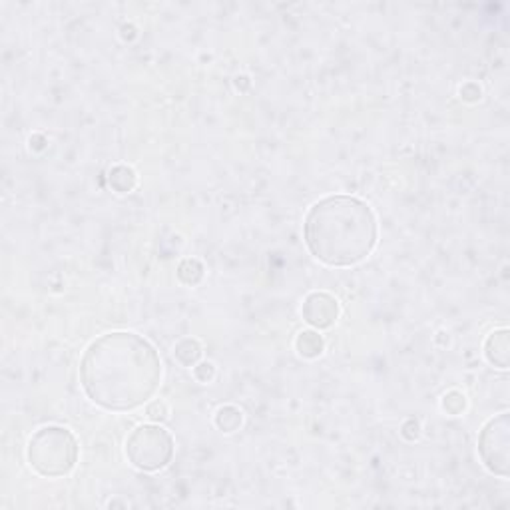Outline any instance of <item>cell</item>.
I'll list each match as a JSON object with an SVG mask.
<instances>
[{
    "label": "cell",
    "mask_w": 510,
    "mask_h": 510,
    "mask_svg": "<svg viewBox=\"0 0 510 510\" xmlns=\"http://www.w3.org/2000/svg\"><path fill=\"white\" fill-rule=\"evenodd\" d=\"M305 242L309 251L327 266H355L375 248V215L357 198H325L309 209L305 217Z\"/></svg>",
    "instance_id": "cell-2"
},
{
    "label": "cell",
    "mask_w": 510,
    "mask_h": 510,
    "mask_svg": "<svg viewBox=\"0 0 510 510\" xmlns=\"http://www.w3.org/2000/svg\"><path fill=\"white\" fill-rule=\"evenodd\" d=\"M487 357L493 365L500 369H508L510 361V345H508V331L500 330L488 337L487 341Z\"/></svg>",
    "instance_id": "cell-7"
},
{
    "label": "cell",
    "mask_w": 510,
    "mask_h": 510,
    "mask_svg": "<svg viewBox=\"0 0 510 510\" xmlns=\"http://www.w3.org/2000/svg\"><path fill=\"white\" fill-rule=\"evenodd\" d=\"M128 459L140 470H160L174 454V441L168 431L156 425L138 426L126 443Z\"/></svg>",
    "instance_id": "cell-4"
},
{
    "label": "cell",
    "mask_w": 510,
    "mask_h": 510,
    "mask_svg": "<svg viewBox=\"0 0 510 510\" xmlns=\"http://www.w3.org/2000/svg\"><path fill=\"white\" fill-rule=\"evenodd\" d=\"M29 461L42 477H62L75 469L78 443L68 429L44 426L29 443Z\"/></svg>",
    "instance_id": "cell-3"
},
{
    "label": "cell",
    "mask_w": 510,
    "mask_h": 510,
    "mask_svg": "<svg viewBox=\"0 0 510 510\" xmlns=\"http://www.w3.org/2000/svg\"><path fill=\"white\" fill-rule=\"evenodd\" d=\"M186 347L188 349H184V345L180 343L176 347V357L184 363V365H194V363L199 359V355H202L199 345L194 339H186Z\"/></svg>",
    "instance_id": "cell-10"
},
{
    "label": "cell",
    "mask_w": 510,
    "mask_h": 510,
    "mask_svg": "<svg viewBox=\"0 0 510 510\" xmlns=\"http://www.w3.org/2000/svg\"><path fill=\"white\" fill-rule=\"evenodd\" d=\"M297 349L305 357H317L323 351V341L321 337L313 331H305L297 337Z\"/></svg>",
    "instance_id": "cell-8"
},
{
    "label": "cell",
    "mask_w": 510,
    "mask_h": 510,
    "mask_svg": "<svg viewBox=\"0 0 510 510\" xmlns=\"http://www.w3.org/2000/svg\"><path fill=\"white\" fill-rule=\"evenodd\" d=\"M110 186L114 189L120 191V194H126L136 186V174L134 170L126 168V166H118L110 171Z\"/></svg>",
    "instance_id": "cell-9"
},
{
    "label": "cell",
    "mask_w": 510,
    "mask_h": 510,
    "mask_svg": "<svg viewBox=\"0 0 510 510\" xmlns=\"http://www.w3.org/2000/svg\"><path fill=\"white\" fill-rule=\"evenodd\" d=\"M508 451H510V417L508 413L498 415L488 421L479 439V453L482 462L490 472L498 477H508Z\"/></svg>",
    "instance_id": "cell-5"
},
{
    "label": "cell",
    "mask_w": 510,
    "mask_h": 510,
    "mask_svg": "<svg viewBox=\"0 0 510 510\" xmlns=\"http://www.w3.org/2000/svg\"><path fill=\"white\" fill-rule=\"evenodd\" d=\"M339 313V307L337 302L327 294H313L305 299L303 303V319L309 323L317 327V330H325V327H331Z\"/></svg>",
    "instance_id": "cell-6"
},
{
    "label": "cell",
    "mask_w": 510,
    "mask_h": 510,
    "mask_svg": "<svg viewBox=\"0 0 510 510\" xmlns=\"http://www.w3.org/2000/svg\"><path fill=\"white\" fill-rule=\"evenodd\" d=\"M82 387L100 407L130 411L160 387L162 363L156 349L136 333H108L86 349L80 365Z\"/></svg>",
    "instance_id": "cell-1"
},
{
    "label": "cell",
    "mask_w": 510,
    "mask_h": 510,
    "mask_svg": "<svg viewBox=\"0 0 510 510\" xmlns=\"http://www.w3.org/2000/svg\"><path fill=\"white\" fill-rule=\"evenodd\" d=\"M148 417L152 418V421H163V418H168V407L160 403V400H156V403H152L148 407Z\"/></svg>",
    "instance_id": "cell-11"
}]
</instances>
